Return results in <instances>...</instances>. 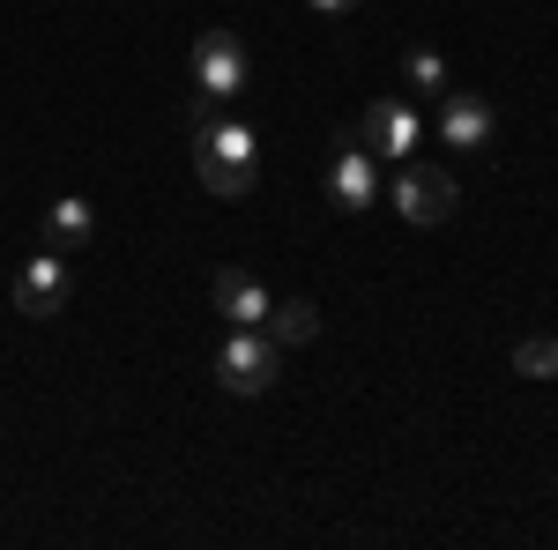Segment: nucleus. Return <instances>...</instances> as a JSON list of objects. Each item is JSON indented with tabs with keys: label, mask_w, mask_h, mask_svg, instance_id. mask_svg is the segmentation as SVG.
I'll return each instance as SVG.
<instances>
[{
	"label": "nucleus",
	"mask_w": 558,
	"mask_h": 550,
	"mask_svg": "<svg viewBox=\"0 0 558 550\" xmlns=\"http://www.w3.org/2000/svg\"><path fill=\"white\" fill-rule=\"evenodd\" d=\"M402 75L417 89H447V60H439L432 45H410V52H402Z\"/></svg>",
	"instance_id": "ddd939ff"
},
{
	"label": "nucleus",
	"mask_w": 558,
	"mask_h": 550,
	"mask_svg": "<svg viewBox=\"0 0 558 550\" xmlns=\"http://www.w3.org/2000/svg\"><path fill=\"white\" fill-rule=\"evenodd\" d=\"M492 105L476 97V89H447V105H439V142H454V149H484L492 142Z\"/></svg>",
	"instance_id": "0eeeda50"
},
{
	"label": "nucleus",
	"mask_w": 558,
	"mask_h": 550,
	"mask_svg": "<svg viewBox=\"0 0 558 550\" xmlns=\"http://www.w3.org/2000/svg\"><path fill=\"white\" fill-rule=\"evenodd\" d=\"M313 15H343V8H357V0H305Z\"/></svg>",
	"instance_id": "4468645a"
},
{
	"label": "nucleus",
	"mask_w": 558,
	"mask_h": 550,
	"mask_svg": "<svg viewBox=\"0 0 558 550\" xmlns=\"http://www.w3.org/2000/svg\"><path fill=\"white\" fill-rule=\"evenodd\" d=\"M89 239H97V209H89V201L68 194V201L45 209V246H52V254H83Z\"/></svg>",
	"instance_id": "9d476101"
},
{
	"label": "nucleus",
	"mask_w": 558,
	"mask_h": 550,
	"mask_svg": "<svg viewBox=\"0 0 558 550\" xmlns=\"http://www.w3.org/2000/svg\"><path fill=\"white\" fill-rule=\"evenodd\" d=\"M60 305H68V254L45 246V254L23 260V276H15V313H23V320H52Z\"/></svg>",
	"instance_id": "423d86ee"
},
{
	"label": "nucleus",
	"mask_w": 558,
	"mask_h": 550,
	"mask_svg": "<svg viewBox=\"0 0 558 550\" xmlns=\"http://www.w3.org/2000/svg\"><path fill=\"white\" fill-rule=\"evenodd\" d=\"M268 305H276V297L260 291V276H246V268H216V313H223L231 328H260Z\"/></svg>",
	"instance_id": "6e6552de"
},
{
	"label": "nucleus",
	"mask_w": 558,
	"mask_h": 550,
	"mask_svg": "<svg viewBox=\"0 0 558 550\" xmlns=\"http://www.w3.org/2000/svg\"><path fill=\"white\" fill-rule=\"evenodd\" d=\"M454 171L439 164H410L402 157V171H395V209H402V223H447L454 216Z\"/></svg>",
	"instance_id": "20e7f679"
},
{
	"label": "nucleus",
	"mask_w": 558,
	"mask_h": 550,
	"mask_svg": "<svg viewBox=\"0 0 558 550\" xmlns=\"http://www.w3.org/2000/svg\"><path fill=\"white\" fill-rule=\"evenodd\" d=\"M194 179L209 186L216 201H246L260 186V142L239 120H216L194 134Z\"/></svg>",
	"instance_id": "f257e3e1"
},
{
	"label": "nucleus",
	"mask_w": 558,
	"mask_h": 550,
	"mask_svg": "<svg viewBox=\"0 0 558 550\" xmlns=\"http://www.w3.org/2000/svg\"><path fill=\"white\" fill-rule=\"evenodd\" d=\"M186 68H194V89L223 105V97H239V89H246V45H239V30H223V23H216V30L194 38V60H186Z\"/></svg>",
	"instance_id": "7ed1b4c3"
},
{
	"label": "nucleus",
	"mask_w": 558,
	"mask_h": 550,
	"mask_svg": "<svg viewBox=\"0 0 558 550\" xmlns=\"http://www.w3.org/2000/svg\"><path fill=\"white\" fill-rule=\"evenodd\" d=\"M260 328H268V342H276V350L313 342V335H320V305H313V297H283V305H268V320H260Z\"/></svg>",
	"instance_id": "9b49d317"
},
{
	"label": "nucleus",
	"mask_w": 558,
	"mask_h": 550,
	"mask_svg": "<svg viewBox=\"0 0 558 550\" xmlns=\"http://www.w3.org/2000/svg\"><path fill=\"white\" fill-rule=\"evenodd\" d=\"M276 372H283V350L268 342V328H231L223 350H216V380L231 394H268Z\"/></svg>",
	"instance_id": "f03ea898"
},
{
	"label": "nucleus",
	"mask_w": 558,
	"mask_h": 550,
	"mask_svg": "<svg viewBox=\"0 0 558 550\" xmlns=\"http://www.w3.org/2000/svg\"><path fill=\"white\" fill-rule=\"evenodd\" d=\"M514 372L521 380H558V335H521L514 342Z\"/></svg>",
	"instance_id": "f8f14e48"
},
{
	"label": "nucleus",
	"mask_w": 558,
	"mask_h": 550,
	"mask_svg": "<svg viewBox=\"0 0 558 550\" xmlns=\"http://www.w3.org/2000/svg\"><path fill=\"white\" fill-rule=\"evenodd\" d=\"M328 194H336L343 209H365V201L380 194V171L357 149V134H343V149H336V164H328Z\"/></svg>",
	"instance_id": "1a4fd4ad"
},
{
	"label": "nucleus",
	"mask_w": 558,
	"mask_h": 550,
	"mask_svg": "<svg viewBox=\"0 0 558 550\" xmlns=\"http://www.w3.org/2000/svg\"><path fill=\"white\" fill-rule=\"evenodd\" d=\"M417 134L425 127H417V112H410L402 97H373V105L357 112V142H365L373 157H395V164H402V157L417 149Z\"/></svg>",
	"instance_id": "39448f33"
}]
</instances>
